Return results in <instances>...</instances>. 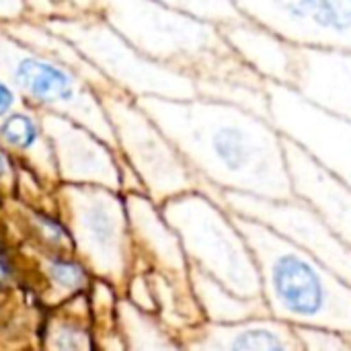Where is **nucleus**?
<instances>
[{"label": "nucleus", "instance_id": "obj_32", "mask_svg": "<svg viewBox=\"0 0 351 351\" xmlns=\"http://www.w3.org/2000/svg\"><path fill=\"white\" fill-rule=\"evenodd\" d=\"M68 4L76 14L80 12H99V0H62Z\"/></svg>", "mask_w": 351, "mask_h": 351}, {"label": "nucleus", "instance_id": "obj_6", "mask_svg": "<svg viewBox=\"0 0 351 351\" xmlns=\"http://www.w3.org/2000/svg\"><path fill=\"white\" fill-rule=\"evenodd\" d=\"M43 25L70 39L115 90L132 99L183 101L199 97L197 82L189 74L148 58L101 12L58 16Z\"/></svg>", "mask_w": 351, "mask_h": 351}, {"label": "nucleus", "instance_id": "obj_29", "mask_svg": "<svg viewBox=\"0 0 351 351\" xmlns=\"http://www.w3.org/2000/svg\"><path fill=\"white\" fill-rule=\"evenodd\" d=\"M29 19L27 0H0V27H10Z\"/></svg>", "mask_w": 351, "mask_h": 351}, {"label": "nucleus", "instance_id": "obj_10", "mask_svg": "<svg viewBox=\"0 0 351 351\" xmlns=\"http://www.w3.org/2000/svg\"><path fill=\"white\" fill-rule=\"evenodd\" d=\"M208 193V191H206ZM230 214L255 220L276 234L313 255L339 278L351 284V249L337 239L321 214L292 195L288 199H263L243 193H210Z\"/></svg>", "mask_w": 351, "mask_h": 351}, {"label": "nucleus", "instance_id": "obj_28", "mask_svg": "<svg viewBox=\"0 0 351 351\" xmlns=\"http://www.w3.org/2000/svg\"><path fill=\"white\" fill-rule=\"evenodd\" d=\"M16 177H19V162L0 142V197L2 199H10L14 195Z\"/></svg>", "mask_w": 351, "mask_h": 351}, {"label": "nucleus", "instance_id": "obj_34", "mask_svg": "<svg viewBox=\"0 0 351 351\" xmlns=\"http://www.w3.org/2000/svg\"><path fill=\"white\" fill-rule=\"evenodd\" d=\"M350 337H351V335H350Z\"/></svg>", "mask_w": 351, "mask_h": 351}, {"label": "nucleus", "instance_id": "obj_1", "mask_svg": "<svg viewBox=\"0 0 351 351\" xmlns=\"http://www.w3.org/2000/svg\"><path fill=\"white\" fill-rule=\"evenodd\" d=\"M136 101L179 150L202 191L263 199L294 195L286 138L269 117L208 97Z\"/></svg>", "mask_w": 351, "mask_h": 351}, {"label": "nucleus", "instance_id": "obj_17", "mask_svg": "<svg viewBox=\"0 0 351 351\" xmlns=\"http://www.w3.org/2000/svg\"><path fill=\"white\" fill-rule=\"evenodd\" d=\"M292 88L315 105L351 121V51L298 47Z\"/></svg>", "mask_w": 351, "mask_h": 351}, {"label": "nucleus", "instance_id": "obj_15", "mask_svg": "<svg viewBox=\"0 0 351 351\" xmlns=\"http://www.w3.org/2000/svg\"><path fill=\"white\" fill-rule=\"evenodd\" d=\"M286 160L294 195L313 206L351 249V187L329 175L290 140H286Z\"/></svg>", "mask_w": 351, "mask_h": 351}, {"label": "nucleus", "instance_id": "obj_14", "mask_svg": "<svg viewBox=\"0 0 351 351\" xmlns=\"http://www.w3.org/2000/svg\"><path fill=\"white\" fill-rule=\"evenodd\" d=\"M177 337L185 351H304L296 329L269 315L226 325L202 321Z\"/></svg>", "mask_w": 351, "mask_h": 351}, {"label": "nucleus", "instance_id": "obj_18", "mask_svg": "<svg viewBox=\"0 0 351 351\" xmlns=\"http://www.w3.org/2000/svg\"><path fill=\"white\" fill-rule=\"evenodd\" d=\"M0 142L23 169L31 171L47 187L56 189L60 185L51 144L43 125V113L19 105L0 121Z\"/></svg>", "mask_w": 351, "mask_h": 351}, {"label": "nucleus", "instance_id": "obj_24", "mask_svg": "<svg viewBox=\"0 0 351 351\" xmlns=\"http://www.w3.org/2000/svg\"><path fill=\"white\" fill-rule=\"evenodd\" d=\"M117 329L125 351H185L177 333L165 327L156 315L140 311L123 296L117 302Z\"/></svg>", "mask_w": 351, "mask_h": 351}, {"label": "nucleus", "instance_id": "obj_23", "mask_svg": "<svg viewBox=\"0 0 351 351\" xmlns=\"http://www.w3.org/2000/svg\"><path fill=\"white\" fill-rule=\"evenodd\" d=\"M4 206L12 212L14 224L23 234V241L29 249L53 251V253H74L72 239L64 220L56 210L23 204L14 197L6 199Z\"/></svg>", "mask_w": 351, "mask_h": 351}, {"label": "nucleus", "instance_id": "obj_7", "mask_svg": "<svg viewBox=\"0 0 351 351\" xmlns=\"http://www.w3.org/2000/svg\"><path fill=\"white\" fill-rule=\"evenodd\" d=\"M0 72L19 93L23 105L39 113L72 119L107 144L115 136L101 95L70 68L19 43L0 27Z\"/></svg>", "mask_w": 351, "mask_h": 351}, {"label": "nucleus", "instance_id": "obj_11", "mask_svg": "<svg viewBox=\"0 0 351 351\" xmlns=\"http://www.w3.org/2000/svg\"><path fill=\"white\" fill-rule=\"evenodd\" d=\"M237 12L294 47L351 51V0H230Z\"/></svg>", "mask_w": 351, "mask_h": 351}, {"label": "nucleus", "instance_id": "obj_3", "mask_svg": "<svg viewBox=\"0 0 351 351\" xmlns=\"http://www.w3.org/2000/svg\"><path fill=\"white\" fill-rule=\"evenodd\" d=\"M255 257L267 315L294 329L351 335V284L271 228L234 216Z\"/></svg>", "mask_w": 351, "mask_h": 351}, {"label": "nucleus", "instance_id": "obj_20", "mask_svg": "<svg viewBox=\"0 0 351 351\" xmlns=\"http://www.w3.org/2000/svg\"><path fill=\"white\" fill-rule=\"evenodd\" d=\"M95 343L86 294L45 311L39 325V351H95Z\"/></svg>", "mask_w": 351, "mask_h": 351}, {"label": "nucleus", "instance_id": "obj_25", "mask_svg": "<svg viewBox=\"0 0 351 351\" xmlns=\"http://www.w3.org/2000/svg\"><path fill=\"white\" fill-rule=\"evenodd\" d=\"M29 284V265L25 253L10 241L0 226V290L16 292Z\"/></svg>", "mask_w": 351, "mask_h": 351}, {"label": "nucleus", "instance_id": "obj_5", "mask_svg": "<svg viewBox=\"0 0 351 351\" xmlns=\"http://www.w3.org/2000/svg\"><path fill=\"white\" fill-rule=\"evenodd\" d=\"M53 210L68 228L74 255L93 278L111 284L123 296L136 267L123 193L99 185L60 183L53 189Z\"/></svg>", "mask_w": 351, "mask_h": 351}, {"label": "nucleus", "instance_id": "obj_31", "mask_svg": "<svg viewBox=\"0 0 351 351\" xmlns=\"http://www.w3.org/2000/svg\"><path fill=\"white\" fill-rule=\"evenodd\" d=\"M19 105H23L19 93L12 88V84L4 78V74L0 72V121L10 113L14 111Z\"/></svg>", "mask_w": 351, "mask_h": 351}, {"label": "nucleus", "instance_id": "obj_19", "mask_svg": "<svg viewBox=\"0 0 351 351\" xmlns=\"http://www.w3.org/2000/svg\"><path fill=\"white\" fill-rule=\"evenodd\" d=\"M25 259L29 265V284L33 286L35 300L45 311L60 306L74 296L86 294L95 282L88 267L74 253L29 249Z\"/></svg>", "mask_w": 351, "mask_h": 351}, {"label": "nucleus", "instance_id": "obj_26", "mask_svg": "<svg viewBox=\"0 0 351 351\" xmlns=\"http://www.w3.org/2000/svg\"><path fill=\"white\" fill-rule=\"evenodd\" d=\"M158 2H165V4L175 6L179 10L191 12L199 19L216 23L220 27L243 19L230 0H158Z\"/></svg>", "mask_w": 351, "mask_h": 351}, {"label": "nucleus", "instance_id": "obj_27", "mask_svg": "<svg viewBox=\"0 0 351 351\" xmlns=\"http://www.w3.org/2000/svg\"><path fill=\"white\" fill-rule=\"evenodd\" d=\"M304 351H351V337L327 329H296Z\"/></svg>", "mask_w": 351, "mask_h": 351}, {"label": "nucleus", "instance_id": "obj_16", "mask_svg": "<svg viewBox=\"0 0 351 351\" xmlns=\"http://www.w3.org/2000/svg\"><path fill=\"white\" fill-rule=\"evenodd\" d=\"M220 29L234 56L249 70L265 82L292 86L298 64V47L247 19L222 25Z\"/></svg>", "mask_w": 351, "mask_h": 351}, {"label": "nucleus", "instance_id": "obj_13", "mask_svg": "<svg viewBox=\"0 0 351 351\" xmlns=\"http://www.w3.org/2000/svg\"><path fill=\"white\" fill-rule=\"evenodd\" d=\"M136 263L169 280L185 298L195 300L189 280V261L179 237L165 220L160 206L146 193H125Z\"/></svg>", "mask_w": 351, "mask_h": 351}, {"label": "nucleus", "instance_id": "obj_12", "mask_svg": "<svg viewBox=\"0 0 351 351\" xmlns=\"http://www.w3.org/2000/svg\"><path fill=\"white\" fill-rule=\"evenodd\" d=\"M43 125L60 183L99 185L119 191L121 156L115 146L107 144L84 125L60 115L43 113Z\"/></svg>", "mask_w": 351, "mask_h": 351}, {"label": "nucleus", "instance_id": "obj_30", "mask_svg": "<svg viewBox=\"0 0 351 351\" xmlns=\"http://www.w3.org/2000/svg\"><path fill=\"white\" fill-rule=\"evenodd\" d=\"M95 351H125V343L117 329V323L111 327L95 329Z\"/></svg>", "mask_w": 351, "mask_h": 351}, {"label": "nucleus", "instance_id": "obj_33", "mask_svg": "<svg viewBox=\"0 0 351 351\" xmlns=\"http://www.w3.org/2000/svg\"><path fill=\"white\" fill-rule=\"evenodd\" d=\"M14 296V292H4L0 290V329L8 323V315H10V298Z\"/></svg>", "mask_w": 351, "mask_h": 351}, {"label": "nucleus", "instance_id": "obj_2", "mask_svg": "<svg viewBox=\"0 0 351 351\" xmlns=\"http://www.w3.org/2000/svg\"><path fill=\"white\" fill-rule=\"evenodd\" d=\"M99 12L148 58L189 74L199 97L267 117V82L234 56L220 25L158 0H99Z\"/></svg>", "mask_w": 351, "mask_h": 351}, {"label": "nucleus", "instance_id": "obj_21", "mask_svg": "<svg viewBox=\"0 0 351 351\" xmlns=\"http://www.w3.org/2000/svg\"><path fill=\"white\" fill-rule=\"evenodd\" d=\"M4 31L8 35H12L19 43L39 51L41 56L70 68L72 72H76L82 80H86L99 95H105V93H111L115 90L103 76L101 72L78 51V47L66 39L64 35H60L58 31H51L49 27H45L43 23L39 21H21L16 25H10V27H4Z\"/></svg>", "mask_w": 351, "mask_h": 351}, {"label": "nucleus", "instance_id": "obj_4", "mask_svg": "<svg viewBox=\"0 0 351 351\" xmlns=\"http://www.w3.org/2000/svg\"><path fill=\"white\" fill-rule=\"evenodd\" d=\"M160 212L179 237L189 267L243 298H261L259 271L249 243L218 199L195 189L167 199Z\"/></svg>", "mask_w": 351, "mask_h": 351}, {"label": "nucleus", "instance_id": "obj_8", "mask_svg": "<svg viewBox=\"0 0 351 351\" xmlns=\"http://www.w3.org/2000/svg\"><path fill=\"white\" fill-rule=\"evenodd\" d=\"M119 156L138 175L144 193L158 206L171 197L202 189L199 179L150 115L125 93L101 95Z\"/></svg>", "mask_w": 351, "mask_h": 351}, {"label": "nucleus", "instance_id": "obj_9", "mask_svg": "<svg viewBox=\"0 0 351 351\" xmlns=\"http://www.w3.org/2000/svg\"><path fill=\"white\" fill-rule=\"evenodd\" d=\"M267 113L280 134L351 187V121L315 105L296 88L267 82Z\"/></svg>", "mask_w": 351, "mask_h": 351}, {"label": "nucleus", "instance_id": "obj_22", "mask_svg": "<svg viewBox=\"0 0 351 351\" xmlns=\"http://www.w3.org/2000/svg\"><path fill=\"white\" fill-rule=\"evenodd\" d=\"M189 280L202 319L208 323L226 325L267 317V308L261 298H243L193 267H189Z\"/></svg>", "mask_w": 351, "mask_h": 351}]
</instances>
